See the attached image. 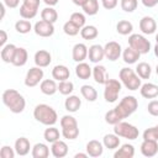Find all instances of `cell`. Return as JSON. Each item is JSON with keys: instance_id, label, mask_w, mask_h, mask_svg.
<instances>
[{"instance_id": "obj_41", "label": "cell", "mask_w": 158, "mask_h": 158, "mask_svg": "<svg viewBox=\"0 0 158 158\" xmlns=\"http://www.w3.org/2000/svg\"><path fill=\"white\" fill-rule=\"evenodd\" d=\"M74 90V84L70 81V80H63V81H59L58 84V91L62 94V95H70Z\"/></svg>"}, {"instance_id": "obj_31", "label": "cell", "mask_w": 158, "mask_h": 158, "mask_svg": "<svg viewBox=\"0 0 158 158\" xmlns=\"http://www.w3.org/2000/svg\"><path fill=\"white\" fill-rule=\"evenodd\" d=\"M80 93H81L83 98H84L85 100L90 101V102H93V101H95V100L98 99V91H96V89H95L94 86H91V85H88V84L83 85V86L80 88Z\"/></svg>"}, {"instance_id": "obj_15", "label": "cell", "mask_w": 158, "mask_h": 158, "mask_svg": "<svg viewBox=\"0 0 158 158\" xmlns=\"http://www.w3.org/2000/svg\"><path fill=\"white\" fill-rule=\"evenodd\" d=\"M85 149H86V153L89 154V157H100L102 156L104 153V144L101 142H99L98 139H91L86 143L85 146Z\"/></svg>"}, {"instance_id": "obj_4", "label": "cell", "mask_w": 158, "mask_h": 158, "mask_svg": "<svg viewBox=\"0 0 158 158\" xmlns=\"http://www.w3.org/2000/svg\"><path fill=\"white\" fill-rule=\"evenodd\" d=\"M137 107H138L137 99L132 95H128V96H125L123 99H121V101L118 102V105L115 109L122 118H126V117L131 116L137 110Z\"/></svg>"}, {"instance_id": "obj_17", "label": "cell", "mask_w": 158, "mask_h": 158, "mask_svg": "<svg viewBox=\"0 0 158 158\" xmlns=\"http://www.w3.org/2000/svg\"><path fill=\"white\" fill-rule=\"evenodd\" d=\"M51 153L56 158H63V157H65L68 154V144L64 141L58 139V141L52 143Z\"/></svg>"}, {"instance_id": "obj_28", "label": "cell", "mask_w": 158, "mask_h": 158, "mask_svg": "<svg viewBox=\"0 0 158 158\" xmlns=\"http://www.w3.org/2000/svg\"><path fill=\"white\" fill-rule=\"evenodd\" d=\"M31 154L33 158H47L49 156V147L46 143H36L31 149Z\"/></svg>"}, {"instance_id": "obj_6", "label": "cell", "mask_w": 158, "mask_h": 158, "mask_svg": "<svg viewBox=\"0 0 158 158\" xmlns=\"http://www.w3.org/2000/svg\"><path fill=\"white\" fill-rule=\"evenodd\" d=\"M128 46L141 54H147L151 51V42L139 33H131L128 36Z\"/></svg>"}, {"instance_id": "obj_47", "label": "cell", "mask_w": 158, "mask_h": 158, "mask_svg": "<svg viewBox=\"0 0 158 158\" xmlns=\"http://www.w3.org/2000/svg\"><path fill=\"white\" fill-rule=\"evenodd\" d=\"M69 126H78L77 118L72 115H64L60 118V127H69Z\"/></svg>"}, {"instance_id": "obj_25", "label": "cell", "mask_w": 158, "mask_h": 158, "mask_svg": "<svg viewBox=\"0 0 158 158\" xmlns=\"http://www.w3.org/2000/svg\"><path fill=\"white\" fill-rule=\"evenodd\" d=\"M139 57H141V53L137 52L136 49H133L130 46L127 48H125L123 52H122V59H123V62L126 64H135V63H137Z\"/></svg>"}, {"instance_id": "obj_43", "label": "cell", "mask_w": 158, "mask_h": 158, "mask_svg": "<svg viewBox=\"0 0 158 158\" xmlns=\"http://www.w3.org/2000/svg\"><path fill=\"white\" fill-rule=\"evenodd\" d=\"M80 30H81V28H79V27H78L75 23H73L70 20L67 21V22L63 25V31H64V33L68 35V36H77Z\"/></svg>"}, {"instance_id": "obj_22", "label": "cell", "mask_w": 158, "mask_h": 158, "mask_svg": "<svg viewBox=\"0 0 158 158\" xmlns=\"http://www.w3.org/2000/svg\"><path fill=\"white\" fill-rule=\"evenodd\" d=\"M56 81L57 80H54V79H43L40 84L41 91L48 96L56 94V91H58V84Z\"/></svg>"}, {"instance_id": "obj_30", "label": "cell", "mask_w": 158, "mask_h": 158, "mask_svg": "<svg viewBox=\"0 0 158 158\" xmlns=\"http://www.w3.org/2000/svg\"><path fill=\"white\" fill-rule=\"evenodd\" d=\"M135 156V147L130 143H125L122 144L115 153L114 157L115 158H132Z\"/></svg>"}, {"instance_id": "obj_60", "label": "cell", "mask_w": 158, "mask_h": 158, "mask_svg": "<svg viewBox=\"0 0 158 158\" xmlns=\"http://www.w3.org/2000/svg\"><path fill=\"white\" fill-rule=\"evenodd\" d=\"M156 44H158V33L156 35Z\"/></svg>"}, {"instance_id": "obj_34", "label": "cell", "mask_w": 158, "mask_h": 158, "mask_svg": "<svg viewBox=\"0 0 158 158\" xmlns=\"http://www.w3.org/2000/svg\"><path fill=\"white\" fill-rule=\"evenodd\" d=\"M98 35H99V31H98V28L94 25H85L80 30V36L84 40H89V41L94 40V38L98 37Z\"/></svg>"}, {"instance_id": "obj_58", "label": "cell", "mask_w": 158, "mask_h": 158, "mask_svg": "<svg viewBox=\"0 0 158 158\" xmlns=\"http://www.w3.org/2000/svg\"><path fill=\"white\" fill-rule=\"evenodd\" d=\"M74 157L75 158H86V157H89V154L88 153H77Z\"/></svg>"}, {"instance_id": "obj_54", "label": "cell", "mask_w": 158, "mask_h": 158, "mask_svg": "<svg viewBox=\"0 0 158 158\" xmlns=\"http://www.w3.org/2000/svg\"><path fill=\"white\" fill-rule=\"evenodd\" d=\"M141 2L146 6V7H154L158 4V0H141Z\"/></svg>"}, {"instance_id": "obj_52", "label": "cell", "mask_w": 158, "mask_h": 158, "mask_svg": "<svg viewBox=\"0 0 158 158\" xmlns=\"http://www.w3.org/2000/svg\"><path fill=\"white\" fill-rule=\"evenodd\" d=\"M2 2L5 4L6 7H9V9H15V7L19 6L20 0H2Z\"/></svg>"}, {"instance_id": "obj_42", "label": "cell", "mask_w": 158, "mask_h": 158, "mask_svg": "<svg viewBox=\"0 0 158 158\" xmlns=\"http://www.w3.org/2000/svg\"><path fill=\"white\" fill-rule=\"evenodd\" d=\"M38 10H35V9H31V7H27L25 5H21L20 6V16L25 20H31L33 19L36 15H37Z\"/></svg>"}, {"instance_id": "obj_8", "label": "cell", "mask_w": 158, "mask_h": 158, "mask_svg": "<svg viewBox=\"0 0 158 158\" xmlns=\"http://www.w3.org/2000/svg\"><path fill=\"white\" fill-rule=\"evenodd\" d=\"M43 69L41 67H32L28 69V72L26 73L25 77V85L28 88H33L38 84H41V81L43 80Z\"/></svg>"}, {"instance_id": "obj_44", "label": "cell", "mask_w": 158, "mask_h": 158, "mask_svg": "<svg viewBox=\"0 0 158 158\" xmlns=\"http://www.w3.org/2000/svg\"><path fill=\"white\" fill-rule=\"evenodd\" d=\"M73 23H75L79 28L84 27L85 26V22H86V19H85V15L81 14V12H73L70 15V19H69Z\"/></svg>"}, {"instance_id": "obj_36", "label": "cell", "mask_w": 158, "mask_h": 158, "mask_svg": "<svg viewBox=\"0 0 158 158\" xmlns=\"http://www.w3.org/2000/svg\"><path fill=\"white\" fill-rule=\"evenodd\" d=\"M116 31H117V33H120L122 36L131 35L133 31V25L127 20H121L116 25Z\"/></svg>"}, {"instance_id": "obj_23", "label": "cell", "mask_w": 158, "mask_h": 158, "mask_svg": "<svg viewBox=\"0 0 158 158\" xmlns=\"http://www.w3.org/2000/svg\"><path fill=\"white\" fill-rule=\"evenodd\" d=\"M16 49H17V47L15 44H12V43H7L4 47H1L0 56H1L2 62H5V63H12L14 57H15V53H16Z\"/></svg>"}, {"instance_id": "obj_12", "label": "cell", "mask_w": 158, "mask_h": 158, "mask_svg": "<svg viewBox=\"0 0 158 158\" xmlns=\"http://www.w3.org/2000/svg\"><path fill=\"white\" fill-rule=\"evenodd\" d=\"M139 30L143 35H153L157 30L156 20L151 16H143L139 20Z\"/></svg>"}, {"instance_id": "obj_49", "label": "cell", "mask_w": 158, "mask_h": 158, "mask_svg": "<svg viewBox=\"0 0 158 158\" xmlns=\"http://www.w3.org/2000/svg\"><path fill=\"white\" fill-rule=\"evenodd\" d=\"M147 111L152 116H158V100H152L147 105Z\"/></svg>"}, {"instance_id": "obj_45", "label": "cell", "mask_w": 158, "mask_h": 158, "mask_svg": "<svg viewBox=\"0 0 158 158\" xmlns=\"http://www.w3.org/2000/svg\"><path fill=\"white\" fill-rule=\"evenodd\" d=\"M138 6V0H121V9L125 12H133Z\"/></svg>"}, {"instance_id": "obj_19", "label": "cell", "mask_w": 158, "mask_h": 158, "mask_svg": "<svg viewBox=\"0 0 158 158\" xmlns=\"http://www.w3.org/2000/svg\"><path fill=\"white\" fill-rule=\"evenodd\" d=\"M139 93L144 99H156L158 96V85L153 83H144L141 85Z\"/></svg>"}, {"instance_id": "obj_14", "label": "cell", "mask_w": 158, "mask_h": 158, "mask_svg": "<svg viewBox=\"0 0 158 158\" xmlns=\"http://www.w3.org/2000/svg\"><path fill=\"white\" fill-rule=\"evenodd\" d=\"M88 57H89V60L98 64L100 63L104 57H105V52H104V47L100 46V44H93L89 47V51H88Z\"/></svg>"}, {"instance_id": "obj_59", "label": "cell", "mask_w": 158, "mask_h": 158, "mask_svg": "<svg viewBox=\"0 0 158 158\" xmlns=\"http://www.w3.org/2000/svg\"><path fill=\"white\" fill-rule=\"evenodd\" d=\"M154 54H156V57L158 58V44L154 46Z\"/></svg>"}, {"instance_id": "obj_13", "label": "cell", "mask_w": 158, "mask_h": 158, "mask_svg": "<svg viewBox=\"0 0 158 158\" xmlns=\"http://www.w3.org/2000/svg\"><path fill=\"white\" fill-rule=\"evenodd\" d=\"M33 60H35V64L37 67H41V68H46L51 64L52 62V56L48 51L46 49H40L35 53V57H33Z\"/></svg>"}, {"instance_id": "obj_7", "label": "cell", "mask_w": 158, "mask_h": 158, "mask_svg": "<svg viewBox=\"0 0 158 158\" xmlns=\"http://www.w3.org/2000/svg\"><path fill=\"white\" fill-rule=\"evenodd\" d=\"M104 99L107 102H115L118 98V94L121 91V81L116 79H107V81L104 84Z\"/></svg>"}, {"instance_id": "obj_29", "label": "cell", "mask_w": 158, "mask_h": 158, "mask_svg": "<svg viewBox=\"0 0 158 158\" xmlns=\"http://www.w3.org/2000/svg\"><path fill=\"white\" fill-rule=\"evenodd\" d=\"M102 144L107 149H116L120 146V137L114 132V133H107L102 138Z\"/></svg>"}, {"instance_id": "obj_39", "label": "cell", "mask_w": 158, "mask_h": 158, "mask_svg": "<svg viewBox=\"0 0 158 158\" xmlns=\"http://www.w3.org/2000/svg\"><path fill=\"white\" fill-rule=\"evenodd\" d=\"M62 136L67 139H75L79 136V128L78 126H69V127H62Z\"/></svg>"}, {"instance_id": "obj_53", "label": "cell", "mask_w": 158, "mask_h": 158, "mask_svg": "<svg viewBox=\"0 0 158 158\" xmlns=\"http://www.w3.org/2000/svg\"><path fill=\"white\" fill-rule=\"evenodd\" d=\"M7 41V33L5 30H0V46L4 47Z\"/></svg>"}, {"instance_id": "obj_32", "label": "cell", "mask_w": 158, "mask_h": 158, "mask_svg": "<svg viewBox=\"0 0 158 158\" xmlns=\"http://www.w3.org/2000/svg\"><path fill=\"white\" fill-rule=\"evenodd\" d=\"M59 137H60V132L54 126H48V128H46L43 132V138L48 143H53V142L58 141Z\"/></svg>"}, {"instance_id": "obj_55", "label": "cell", "mask_w": 158, "mask_h": 158, "mask_svg": "<svg viewBox=\"0 0 158 158\" xmlns=\"http://www.w3.org/2000/svg\"><path fill=\"white\" fill-rule=\"evenodd\" d=\"M58 1H59V0H43V2H44L47 6H52V7L56 6V5L58 4Z\"/></svg>"}, {"instance_id": "obj_61", "label": "cell", "mask_w": 158, "mask_h": 158, "mask_svg": "<svg viewBox=\"0 0 158 158\" xmlns=\"http://www.w3.org/2000/svg\"><path fill=\"white\" fill-rule=\"evenodd\" d=\"M156 73H157V75H158V64H157V67H156Z\"/></svg>"}, {"instance_id": "obj_51", "label": "cell", "mask_w": 158, "mask_h": 158, "mask_svg": "<svg viewBox=\"0 0 158 158\" xmlns=\"http://www.w3.org/2000/svg\"><path fill=\"white\" fill-rule=\"evenodd\" d=\"M40 4H41V0H22V5L35 9V10H38Z\"/></svg>"}, {"instance_id": "obj_16", "label": "cell", "mask_w": 158, "mask_h": 158, "mask_svg": "<svg viewBox=\"0 0 158 158\" xmlns=\"http://www.w3.org/2000/svg\"><path fill=\"white\" fill-rule=\"evenodd\" d=\"M14 148H15V152L17 156H27L30 153V149H31V143L28 141V138L26 137H20L15 141V144H14Z\"/></svg>"}, {"instance_id": "obj_9", "label": "cell", "mask_w": 158, "mask_h": 158, "mask_svg": "<svg viewBox=\"0 0 158 158\" xmlns=\"http://www.w3.org/2000/svg\"><path fill=\"white\" fill-rule=\"evenodd\" d=\"M104 52H105V57L115 62L120 58V56L122 54V48L121 44L116 41H110L104 46Z\"/></svg>"}, {"instance_id": "obj_50", "label": "cell", "mask_w": 158, "mask_h": 158, "mask_svg": "<svg viewBox=\"0 0 158 158\" xmlns=\"http://www.w3.org/2000/svg\"><path fill=\"white\" fill-rule=\"evenodd\" d=\"M118 4V0H101V5L104 9L106 10H112L117 6Z\"/></svg>"}, {"instance_id": "obj_57", "label": "cell", "mask_w": 158, "mask_h": 158, "mask_svg": "<svg viewBox=\"0 0 158 158\" xmlns=\"http://www.w3.org/2000/svg\"><path fill=\"white\" fill-rule=\"evenodd\" d=\"M0 10H1V15H0V19L2 20V19H4V16H5V4H4V2L0 5Z\"/></svg>"}, {"instance_id": "obj_46", "label": "cell", "mask_w": 158, "mask_h": 158, "mask_svg": "<svg viewBox=\"0 0 158 158\" xmlns=\"http://www.w3.org/2000/svg\"><path fill=\"white\" fill-rule=\"evenodd\" d=\"M143 139H154L158 141V123L153 127L146 128L143 131Z\"/></svg>"}, {"instance_id": "obj_26", "label": "cell", "mask_w": 158, "mask_h": 158, "mask_svg": "<svg viewBox=\"0 0 158 158\" xmlns=\"http://www.w3.org/2000/svg\"><path fill=\"white\" fill-rule=\"evenodd\" d=\"M81 106V100L77 95H68V98L64 101V107L68 112H77Z\"/></svg>"}, {"instance_id": "obj_18", "label": "cell", "mask_w": 158, "mask_h": 158, "mask_svg": "<svg viewBox=\"0 0 158 158\" xmlns=\"http://www.w3.org/2000/svg\"><path fill=\"white\" fill-rule=\"evenodd\" d=\"M88 47L84 44V43H77L74 44L73 49H72V57H73V60L80 63V62H84V59H86L88 57Z\"/></svg>"}, {"instance_id": "obj_56", "label": "cell", "mask_w": 158, "mask_h": 158, "mask_svg": "<svg viewBox=\"0 0 158 158\" xmlns=\"http://www.w3.org/2000/svg\"><path fill=\"white\" fill-rule=\"evenodd\" d=\"M72 1H73V4L77 5V6H83V5L86 2V0H72Z\"/></svg>"}, {"instance_id": "obj_2", "label": "cell", "mask_w": 158, "mask_h": 158, "mask_svg": "<svg viewBox=\"0 0 158 158\" xmlns=\"http://www.w3.org/2000/svg\"><path fill=\"white\" fill-rule=\"evenodd\" d=\"M33 117L36 118V121L46 126H53L58 121L57 111L47 104L36 105L33 109Z\"/></svg>"}, {"instance_id": "obj_40", "label": "cell", "mask_w": 158, "mask_h": 158, "mask_svg": "<svg viewBox=\"0 0 158 158\" xmlns=\"http://www.w3.org/2000/svg\"><path fill=\"white\" fill-rule=\"evenodd\" d=\"M105 121L109 123V125H116L120 121H122V117L120 116V114L116 111V109H111L109 110L106 114H105Z\"/></svg>"}, {"instance_id": "obj_5", "label": "cell", "mask_w": 158, "mask_h": 158, "mask_svg": "<svg viewBox=\"0 0 158 158\" xmlns=\"http://www.w3.org/2000/svg\"><path fill=\"white\" fill-rule=\"evenodd\" d=\"M114 132L118 137H123V138H127L131 141L136 139L139 135V131L135 125L125 122V121H120L118 123L114 125Z\"/></svg>"}, {"instance_id": "obj_37", "label": "cell", "mask_w": 158, "mask_h": 158, "mask_svg": "<svg viewBox=\"0 0 158 158\" xmlns=\"http://www.w3.org/2000/svg\"><path fill=\"white\" fill-rule=\"evenodd\" d=\"M81 7H83L84 14H86L89 16H94L99 11V1L98 0H86V2Z\"/></svg>"}, {"instance_id": "obj_48", "label": "cell", "mask_w": 158, "mask_h": 158, "mask_svg": "<svg viewBox=\"0 0 158 158\" xmlns=\"http://www.w3.org/2000/svg\"><path fill=\"white\" fill-rule=\"evenodd\" d=\"M16 156L15 148L10 147V146H2L0 149V157L1 158H14Z\"/></svg>"}, {"instance_id": "obj_21", "label": "cell", "mask_w": 158, "mask_h": 158, "mask_svg": "<svg viewBox=\"0 0 158 158\" xmlns=\"http://www.w3.org/2000/svg\"><path fill=\"white\" fill-rule=\"evenodd\" d=\"M93 78L95 80V83L98 84H105L109 79V75H107V72H106V68L101 64H96L94 68H93Z\"/></svg>"}, {"instance_id": "obj_20", "label": "cell", "mask_w": 158, "mask_h": 158, "mask_svg": "<svg viewBox=\"0 0 158 158\" xmlns=\"http://www.w3.org/2000/svg\"><path fill=\"white\" fill-rule=\"evenodd\" d=\"M52 77L57 81L68 80L70 77V70L68 69V67H65L63 64H58L52 69Z\"/></svg>"}, {"instance_id": "obj_24", "label": "cell", "mask_w": 158, "mask_h": 158, "mask_svg": "<svg viewBox=\"0 0 158 158\" xmlns=\"http://www.w3.org/2000/svg\"><path fill=\"white\" fill-rule=\"evenodd\" d=\"M75 75L81 80H86L93 75V68H90L88 63L80 62L75 67Z\"/></svg>"}, {"instance_id": "obj_10", "label": "cell", "mask_w": 158, "mask_h": 158, "mask_svg": "<svg viewBox=\"0 0 158 158\" xmlns=\"http://www.w3.org/2000/svg\"><path fill=\"white\" fill-rule=\"evenodd\" d=\"M33 31L40 37H51L54 33V26H53L52 22H48V21H44V20H40V21H37L35 23Z\"/></svg>"}, {"instance_id": "obj_1", "label": "cell", "mask_w": 158, "mask_h": 158, "mask_svg": "<svg viewBox=\"0 0 158 158\" xmlns=\"http://www.w3.org/2000/svg\"><path fill=\"white\" fill-rule=\"evenodd\" d=\"M4 105L14 114H21L26 107V100L15 89H6L1 95Z\"/></svg>"}, {"instance_id": "obj_35", "label": "cell", "mask_w": 158, "mask_h": 158, "mask_svg": "<svg viewBox=\"0 0 158 158\" xmlns=\"http://www.w3.org/2000/svg\"><path fill=\"white\" fill-rule=\"evenodd\" d=\"M136 73L138 74L141 79H149L152 74V68L147 62H141L136 67Z\"/></svg>"}, {"instance_id": "obj_33", "label": "cell", "mask_w": 158, "mask_h": 158, "mask_svg": "<svg viewBox=\"0 0 158 158\" xmlns=\"http://www.w3.org/2000/svg\"><path fill=\"white\" fill-rule=\"evenodd\" d=\"M41 19L48 22L54 23L58 20V12L56 9H53L52 6H47L41 11Z\"/></svg>"}, {"instance_id": "obj_38", "label": "cell", "mask_w": 158, "mask_h": 158, "mask_svg": "<svg viewBox=\"0 0 158 158\" xmlns=\"http://www.w3.org/2000/svg\"><path fill=\"white\" fill-rule=\"evenodd\" d=\"M15 30L21 35H26L32 30V25H31V22L28 20H25V19L23 20H19L15 23Z\"/></svg>"}, {"instance_id": "obj_3", "label": "cell", "mask_w": 158, "mask_h": 158, "mask_svg": "<svg viewBox=\"0 0 158 158\" xmlns=\"http://www.w3.org/2000/svg\"><path fill=\"white\" fill-rule=\"evenodd\" d=\"M118 78H120V81L121 84H123L128 90H138L141 88V78L138 77V74L131 69V68H122L118 73Z\"/></svg>"}, {"instance_id": "obj_27", "label": "cell", "mask_w": 158, "mask_h": 158, "mask_svg": "<svg viewBox=\"0 0 158 158\" xmlns=\"http://www.w3.org/2000/svg\"><path fill=\"white\" fill-rule=\"evenodd\" d=\"M27 59H28V53H27L26 48L17 47L16 53H15V57H14V60H12L11 64L15 65V67H23L27 63Z\"/></svg>"}, {"instance_id": "obj_11", "label": "cell", "mask_w": 158, "mask_h": 158, "mask_svg": "<svg viewBox=\"0 0 158 158\" xmlns=\"http://www.w3.org/2000/svg\"><path fill=\"white\" fill-rule=\"evenodd\" d=\"M141 153L144 157H154L158 153V141L154 139H143L141 143Z\"/></svg>"}]
</instances>
